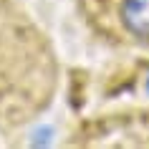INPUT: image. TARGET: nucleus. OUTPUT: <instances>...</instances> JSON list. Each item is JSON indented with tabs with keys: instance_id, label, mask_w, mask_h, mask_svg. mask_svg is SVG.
I'll use <instances>...</instances> for the list:
<instances>
[{
	"instance_id": "f257e3e1",
	"label": "nucleus",
	"mask_w": 149,
	"mask_h": 149,
	"mask_svg": "<svg viewBox=\"0 0 149 149\" xmlns=\"http://www.w3.org/2000/svg\"><path fill=\"white\" fill-rule=\"evenodd\" d=\"M116 18L126 36L149 40V0H119Z\"/></svg>"
}]
</instances>
